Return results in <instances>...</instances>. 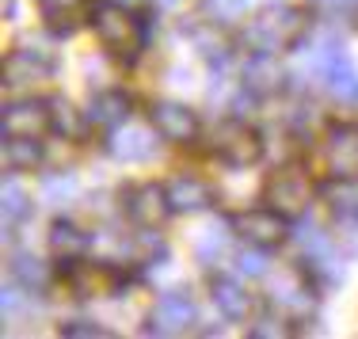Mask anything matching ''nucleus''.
<instances>
[{"label": "nucleus", "mask_w": 358, "mask_h": 339, "mask_svg": "<svg viewBox=\"0 0 358 339\" xmlns=\"http://www.w3.org/2000/svg\"><path fill=\"white\" fill-rule=\"evenodd\" d=\"M309 35V12L294 4H271L244 27L241 42L252 54H282V50L301 46Z\"/></svg>", "instance_id": "f257e3e1"}, {"label": "nucleus", "mask_w": 358, "mask_h": 339, "mask_svg": "<svg viewBox=\"0 0 358 339\" xmlns=\"http://www.w3.org/2000/svg\"><path fill=\"white\" fill-rule=\"evenodd\" d=\"M92 31H96V38L103 42L107 54L115 57H138L145 50V20L134 8L118 4V0H103V4L92 8Z\"/></svg>", "instance_id": "f03ea898"}, {"label": "nucleus", "mask_w": 358, "mask_h": 339, "mask_svg": "<svg viewBox=\"0 0 358 339\" xmlns=\"http://www.w3.org/2000/svg\"><path fill=\"white\" fill-rule=\"evenodd\" d=\"M214 157L229 168H248L263 157V138L259 130L241 118H229L214 130Z\"/></svg>", "instance_id": "7ed1b4c3"}, {"label": "nucleus", "mask_w": 358, "mask_h": 339, "mask_svg": "<svg viewBox=\"0 0 358 339\" xmlns=\"http://www.w3.org/2000/svg\"><path fill=\"white\" fill-rule=\"evenodd\" d=\"M313 202V183L301 168H282L267 180V206L278 210L286 222H301Z\"/></svg>", "instance_id": "20e7f679"}, {"label": "nucleus", "mask_w": 358, "mask_h": 339, "mask_svg": "<svg viewBox=\"0 0 358 339\" xmlns=\"http://www.w3.org/2000/svg\"><path fill=\"white\" fill-rule=\"evenodd\" d=\"M126 217H130L138 229H160L168 217L176 214L172 210V199H168V187L160 183H141V187H130L126 191Z\"/></svg>", "instance_id": "39448f33"}, {"label": "nucleus", "mask_w": 358, "mask_h": 339, "mask_svg": "<svg viewBox=\"0 0 358 339\" xmlns=\"http://www.w3.org/2000/svg\"><path fill=\"white\" fill-rule=\"evenodd\" d=\"M157 126H138V122H122L118 130L107 134V152L118 164H145L157 157Z\"/></svg>", "instance_id": "423d86ee"}, {"label": "nucleus", "mask_w": 358, "mask_h": 339, "mask_svg": "<svg viewBox=\"0 0 358 339\" xmlns=\"http://www.w3.org/2000/svg\"><path fill=\"white\" fill-rule=\"evenodd\" d=\"M54 130V118H50V99H15L4 107L0 115V134L4 138H42V134Z\"/></svg>", "instance_id": "0eeeda50"}, {"label": "nucleus", "mask_w": 358, "mask_h": 339, "mask_svg": "<svg viewBox=\"0 0 358 339\" xmlns=\"http://www.w3.org/2000/svg\"><path fill=\"white\" fill-rule=\"evenodd\" d=\"M149 122L157 126V134L172 145H191L199 138V115L187 103H176V99H157L149 107Z\"/></svg>", "instance_id": "6e6552de"}, {"label": "nucleus", "mask_w": 358, "mask_h": 339, "mask_svg": "<svg viewBox=\"0 0 358 339\" xmlns=\"http://www.w3.org/2000/svg\"><path fill=\"white\" fill-rule=\"evenodd\" d=\"M194 324V301L187 290H172L164 294L149 312V336H187Z\"/></svg>", "instance_id": "1a4fd4ad"}, {"label": "nucleus", "mask_w": 358, "mask_h": 339, "mask_svg": "<svg viewBox=\"0 0 358 339\" xmlns=\"http://www.w3.org/2000/svg\"><path fill=\"white\" fill-rule=\"evenodd\" d=\"M233 229L241 240L255 244V248H275V244L286 240V217L271 206H255L244 210V214L233 217Z\"/></svg>", "instance_id": "9d476101"}, {"label": "nucleus", "mask_w": 358, "mask_h": 339, "mask_svg": "<svg viewBox=\"0 0 358 339\" xmlns=\"http://www.w3.org/2000/svg\"><path fill=\"white\" fill-rule=\"evenodd\" d=\"M294 240H297V248H301V256H305V267H309L313 275H320L324 282H339V278H343V267H339V259H336V248H331L328 233H320V229L309 225V229H297Z\"/></svg>", "instance_id": "9b49d317"}, {"label": "nucleus", "mask_w": 358, "mask_h": 339, "mask_svg": "<svg viewBox=\"0 0 358 339\" xmlns=\"http://www.w3.org/2000/svg\"><path fill=\"white\" fill-rule=\"evenodd\" d=\"M324 164L336 180H358V130L355 126H331L324 141Z\"/></svg>", "instance_id": "f8f14e48"}, {"label": "nucleus", "mask_w": 358, "mask_h": 339, "mask_svg": "<svg viewBox=\"0 0 358 339\" xmlns=\"http://www.w3.org/2000/svg\"><path fill=\"white\" fill-rule=\"evenodd\" d=\"M130 115H134V99H130V92H122V88H103V92H96L92 103H88V122L103 134L118 130L122 122H130Z\"/></svg>", "instance_id": "ddd939ff"}, {"label": "nucleus", "mask_w": 358, "mask_h": 339, "mask_svg": "<svg viewBox=\"0 0 358 339\" xmlns=\"http://www.w3.org/2000/svg\"><path fill=\"white\" fill-rule=\"evenodd\" d=\"M54 73V57L46 50H15L4 57V84L8 88H23V84L46 80Z\"/></svg>", "instance_id": "4468645a"}, {"label": "nucleus", "mask_w": 358, "mask_h": 339, "mask_svg": "<svg viewBox=\"0 0 358 339\" xmlns=\"http://www.w3.org/2000/svg\"><path fill=\"white\" fill-rule=\"evenodd\" d=\"M244 88L252 96H278L286 88V69L278 65V54H252L244 65Z\"/></svg>", "instance_id": "2eb2a0df"}, {"label": "nucleus", "mask_w": 358, "mask_h": 339, "mask_svg": "<svg viewBox=\"0 0 358 339\" xmlns=\"http://www.w3.org/2000/svg\"><path fill=\"white\" fill-rule=\"evenodd\" d=\"M168 199H172L176 214H202V210L214 206V187L199 175H176L168 183Z\"/></svg>", "instance_id": "dca6fc26"}, {"label": "nucleus", "mask_w": 358, "mask_h": 339, "mask_svg": "<svg viewBox=\"0 0 358 339\" xmlns=\"http://www.w3.org/2000/svg\"><path fill=\"white\" fill-rule=\"evenodd\" d=\"M69 286L76 290V298H96V294H115L118 275L107 264H76L69 271Z\"/></svg>", "instance_id": "f3484780"}, {"label": "nucleus", "mask_w": 358, "mask_h": 339, "mask_svg": "<svg viewBox=\"0 0 358 339\" xmlns=\"http://www.w3.org/2000/svg\"><path fill=\"white\" fill-rule=\"evenodd\" d=\"M271 298H275V305L286 312L289 320H294V317H305V312L317 305L313 282H309V278H301V275H286L282 282L275 286V294H271Z\"/></svg>", "instance_id": "a211bd4d"}, {"label": "nucleus", "mask_w": 358, "mask_h": 339, "mask_svg": "<svg viewBox=\"0 0 358 339\" xmlns=\"http://www.w3.org/2000/svg\"><path fill=\"white\" fill-rule=\"evenodd\" d=\"M210 298H214L217 305V312L225 320H248V312H252V294L244 290L236 278H214V286H210Z\"/></svg>", "instance_id": "6ab92c4d"}, {"label": "nucleus", "mask_w": 358, "mask_h": 339, "mask_svg": "<svg viewBox=\"0 0 358 339\" xmlns=\"http://www.w3.org/2000/svg\"><path fill=\"white\" fill-rule=\"evenodd\" d=\"M324 84H328L331 99H339V103H358V69L351 65V57H347L343 50L331 57L328 73H324Z\"/></svg>", "instance_id": "aec40b11"}, {"label": "nucleus", "mask_w": 358, "mask_h": 339, "mask_svg": "<svg viewBox=\"0 0 358 339\" xmlns=\"http://www.w3.org/2000/svg\"><path fill=\"white\" fill-rule=\"evenodd\" d=\"M88 248H92V236L84 233L80 225H73V222H54V229H50V252H54L57 259L73 264V259H80Z\"/></svg>", "instance_id": "412c9836"}, {"label": "nucleus", "mask_w": 358, "mask_h": 339, "mask_svg": "<svg viewBox=\"0 0 358 339\" xmlns=\"http://www.w3.org/2000/svg\"><path fill=\"white\" fill-rule=\"evenodd\" d=\"M12 278L20 286H27V290L42 294L50 286V278H54V271H50L46 259L31 256V252H20V256H12Z\"/></svg>", "instance_id": "4be33fe9"}, {"label": "nucleus", "mask_w": 358, "mask_h": 339, "mask_svg": "<svg viewBox=\"0 0 358 339\" xmlns=\"http://www.w3.org/2000/svg\"><path fill=\"white\" fill-rule=\"evenodd\" d=\"M4 164L12 172H35L42 164V141L38 138H4Z\"/></svg>", "instance_id": "5701e85b"}, {"label": "nucleus", "mask_w": 358, "mask_h": 339, "mask_svg": "<svg viewBox=\"0 0 358 339\" xmlns=\"http://www.w3.org/2000/svg\"><path fill=\"white\" fill-rule=\"evenodd\" d=\"M339 187L328 191L331 199V217H336L339 229H358V187L355 180H336Z\"/></svg>", "instance_id": "b1692460"}, {"label": "nucleus", "mask_w": 358, "mask_h": 339, "mask_svg": "<svg viewBox=\"0 0 358 339\" xmlns=\"http://www.w3.org/2000/svg\"><path fill=\"white\" fill-rule=\"evenodd\" d=\"M42 202L46 206H69V202L76 199V180L69 172H50V175H42Z\"/></svg>", "instance_id": "393cba45"}, {"label": "nucleus", "mask_w": 358, "mask_h": 339, "mask_svg": "<svg viewBox=\"0 0 358 339\" xmlns=\"http://www.w3.org/2000/svg\"><path fill=\"white\" fill-rule=\"evenodd\" d=\"M0 202H4V222L8 225H15V222H23V217L31 214V194L23 191V183L15 180H4V191H0Z\"/></svg>", "instance_id": "a878e982"}, {"label": "nucleus", "mask_w": 358, "mask_h": 339, "mask_svg": "<svg viewBox=\"0 0 358 339\" xmlns=\"http://www.w3.org/2000/svg\"><path fill=\"white\" fill-rule=\"evenodd\" d=\"M50 118H54V134H62V138H80L84 122H80V115L73 111V103L65 96L50 99Z\"/></svg>", "instance_id": "bb28decb"}, {"label": "nucleus", "mask_w": 358, "mask_h": 339, "mask_svg": "<svg viewBox=\"0 0 358 339\" xmlns=\"http://www.w3.org/2000/svg\"><path fill=\"white\" fill-rule=\"evenodd\" d=\"M194 252H199V259L206 267H214L217 259L229 256V233H225V229H217V225L206 229V233L199 236V248H194Z\"/></svg>", "instance_id": "cd10ccee"}, {"label": "nucleus", "mask_w": 358, "mask_h": 339, "mask_svg": "<svg viewBox=\"0 0 358 339\" xmlns=\"http://www.w3.org/2000/svg\"><path fill=\"white\" fill-rule=\"evenodd\" d=\"M31 298H35V290H27V286H8L4 298H0V309H4V320H20L23 312L31 309Z\"/></svg>", "instance_id": "c85d7f7f"}, {"label": "nucleus", "mask_w": 358, "mask_h": 339, "mask_svg": "<svg viewBox=\"0 0 358 339\" xmlns=\"http://www.w3.org/2000/svg\"><path fill=\"white\" fill-rule=\"evenodd\" d=\"M248 4L252 0H206V12L217 23H236L241 15H248Z\"/></svg>", "instance_id": "c756f323"}, {"label": "nucleus", "mask_w": 358, "mask_h": 339, "mask_svg": "<svg viewBox=\"0 0 358 339\" xmlns=\"http://www.w3.org/2000/svg\"><path fill=\"white\" fill-rule=\"evenodd\" d=\"M236 267H241L244 278H263V275H267V248H255V244H252L248 252H241V264H236Z\"/></svg>", "instance_id": "7c9ffc66"}, {"label": "nucleus", "mask_w": 358, "mask_h": 339, "mask_svg": "<svg viewBox=\"0 0 358 339\" xmlns=\"http://www.w3.org/2000/svg\"><path fill=\"white\" fill-rule=\"evenodd\" d=\"M62 336H69V339H107L110 328L92 324V320H73V324H62Z\"/></svg>", "instance_id": "2f4dec72"}, {"label": "nucleus", "mask_w": 358, "mask_h": 339, "mask_svg": "<svg viewBox=\"0 0 358 339\" xmlns=\"http://www.w3.org/2000/svg\"><path fill=\"white\" fill-rule=\"evenodd\" d=\"M252 339H278V336H289V328L282 324V320H259L255 328H248Z\"/></svg>", "instance_id": "473e14b6"}, {"label": "nucleus", "mask_w": 358, "mask_h": 339, "mask_svg": "<svg viewBox=\"0 0 358 339\" xmlns=\"http://www.w3.org/2000/svg\"><path fill=\"white\" fill-rule=\"evenodd\" d=\"M38 4L46 8V12H69V8H76L80 0H38Z\"/></svg>", "instance_id": "72a5a7b5"}, {"label": "nucleus", "mask_w": 358, "mask_h": 339, "mask_svg": "<svg viewBox=\"0 0 358 339\" xmlns=\"http://www.w3.org/2000/svg\"><path fill=\"white\" fill-rule=\"evenodd\" d=\"M118 4H126V8H134V12H138V4H145V0H118Z\"/></svg>", "instance_id": "f704fd0d"}, {"label": "nucleus", "mask_w": 358, "mask_h": 339, "mask_svg": "<svg viewBox=\"0 0 358 339\" xmlns=\"http://www.w3.org/2000/svg\"><path fill=\"white\" fill-rule=\"evenodd\" d=\"M179 0H157V8H176Z\"/></svg>", "instance_id": "c9c22d12"}]
</instances>
